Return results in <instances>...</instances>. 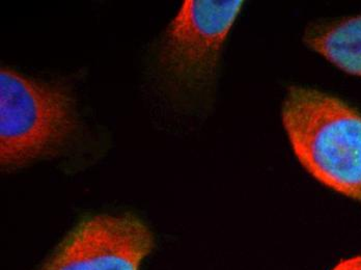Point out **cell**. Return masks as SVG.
<instances>
[{
	"instance_id": "3",
	"label": "cell",
	"mask_w": 361,
	"mask_h": 270,
	"mask_svg": "<svg viewBox=\"0 0 361 270\" xmlns=\"http://www.w3.org/2000/svg\"><path fill=\"white\" fill-rule=\"evenodd\" d=\"M78 116L68 92L2 68L0 72L1 166L21 168L54 154L79 133Z\"/></svg>"
},
{
	"instance_id": "5",
	"label": "cell",
	"mask_w": 361,
	"mask_h": 270,
	"mask_svg": "<svg viewBox=\"0 0 361 270\" xmlns=\"http://www.w3.org/2000/svg\"><path fill=\"white\" fill-rule=\"evenodd\" d=\"M305 42L345 73L361 78V14L314 24Z\"/></svg>"
},
{
	"instance_id": "2",
	"label": "cell",
	"mask_w": 361,
	"mask_h": 270,
	"mask_svg": "<svg viewBox=\"0 0 361 270\" xmlns=\"http://www.w3.org/2000/svg\"><path fill=\"white\" fill-rule=\"evenodd\" d=\"M243 1H185L156 49L155 69L163 89L177 100L210 93L222 50Z\"/></svg>"
},
{
	"instance_id": "6",
	"label": "cell",
	"mask_w": 361,
	"mask_h": 270,
	"mask_svg": "<svg viewBox=\"0 0 361 270\" xmlns=\"http://www.w3.org/2000/svg\"><path fill=\"white\" fill-rule=\"evenodd\" d=\"M331 270H361V254L352 257V258L343 259Z\"/></svg>"
},
{
	"instance_id": "4",
	"label": "cell",
	"mask_w": 361,
	"mask_h": 270,
	"mask_svg": "<svg viewBox=\"0 0 361 270\" xmlns=\"http://www.w3.org/2000/svg\"><path fill=\"white\" fill-rule=\"evenodd\" d=\"M153 247L137 217L96 215L78 223L41 270H140Z\"/></svg>"
},
{
	"instance_id": "1",
	"label": "cell",
	"mask_w": 361,
	"mask_h": 270,
	"mask_svg": "<svg viewBox=\"0 0 361 270\" xmlns=\"http://www.w3.org/2000/svg\"><path fill=\"white\" fill-rule=\"evenodd\" d=\"M281 118L290 146L308 174L361 203V113L342 99L290 87Z\"/></svg>"
}]
</instances>
